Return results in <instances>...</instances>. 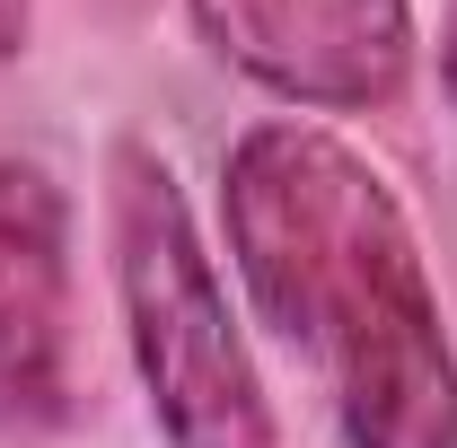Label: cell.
Returning <instances> with one entry per match:
<instances>
[{
	"instance_id": "cell-1",
	"label": "cell",
	"mask_w": 457,
	"mask_h": 448,
	"mask_svg": "<svg viewBox=\"0 0 457 448\" xmlns=\"http://www.w3.org/2000/svg\"><path fill=\"white\" fill-rule=\"evenodd\" d=\"M228 264L255 317L308 361L343 448H457V343L422 237L326 123H246L220 168Z\"/></svg>"
},
{
	"instance_id": "cell-2",
	"label": "cell",
	"mask_w": 457,
	"mask_h": 448,
	"mask_svg": "<svg viewBox=\"0 0 457 448\" xmlns=\"http://www.w3.org/2000/svg\"><path fill=\"white\" fill-rule=\"evenodd\" d=\"M114 237V299H123V343L150 395V422L168 448H273V404L237 343L228 290L203 255V228L185 212L159 150L123 141L106 194Z\"/></svg>"
},
{
	"instance_id": "cell-3",
	"label": "cell",
	"mask_w": 457,
	"mask_h": 448,
	"mask_svg": "<svg viewBox=\"0 0 457 448\" xmlns=\"http://www.w3.org/2000/svg\"><path fill=\"white\" fill-rule=\"evenodd\" d=\"M203 45L308 114L396 106L413 79V0H194Z\"/></svg>"
},
{
	"instance_id": "cell-4",
	"label": "cell",
	"mask_w": 457,
	"mask_h": 448,
	"mask_svg": "<svg viewBox=\"0 0 457 448\" xmlns=\"http://www.w3.org/2000/svg\"><path fill=\"white\" fill-rule=\"evenodd\" d=\"M71 203L36 159H0V440L71 422Z\"/></svg>"
},
{
	"instance_id": "cell-5",
	"label": "cell",
	"mask_w": 457,
	"mask_h": 448,
	"mask_svg": "<svg viewBox=\"0 0 457 448\" xmlns=\"http://www.w3.org/2000/svg\"><path fill=\"white\" fill-rule=\"evenodd\" d=\"M18 45H27V0H0V71L18 62Z\"/></svg>"
},
{
	"instance_id": "cell-6",
	"label": "cell",
	"mask_w": 457,
	"mask_h": 448,
	"mask_svg": "<svg viewBox=\"0 0 457 448\" xmlns=\"http://www.w3.org/2000/svg\"><path fill=\"white\" fill-rule=\"evenodd\" d=\"M440 79H449V106H457V0H449V27H440Z\"/></svg>"
}]
</instances>
